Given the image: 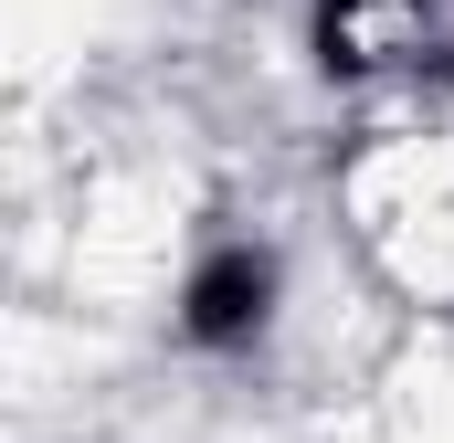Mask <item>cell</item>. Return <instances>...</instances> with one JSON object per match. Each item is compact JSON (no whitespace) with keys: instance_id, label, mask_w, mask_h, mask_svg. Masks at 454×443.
<instances>
[{"instance_id":"6da1fadb","label":"cell","mask_w":454,"mask_h":443,"mask_svg":"<svg viewBox=\"0 0 454 443\" xmlns=\"http://www.w3.org/2000/svg\"><path fill=\"white\" fill-rule=\"evenodd\" d=\"M286 317V253L254 243V232H223L180 264L169 285V338L201 348V359H232V348H264Z\"/></svg>"},{"instance_id":"7a4b0ae2","label":"cell","mask_w":454,"mask_h":443,"mask_svg":"<svg viewBox=\"0 0 454 443\" xmlns=\"http://www.w3.org/2000/svg\"><path fill=\"white\" fill-rule=\"evenodd\" d=\"M444 21V0H307V64L328 85H370L402 53H423Z\"/></svg>"}]
</instances>
